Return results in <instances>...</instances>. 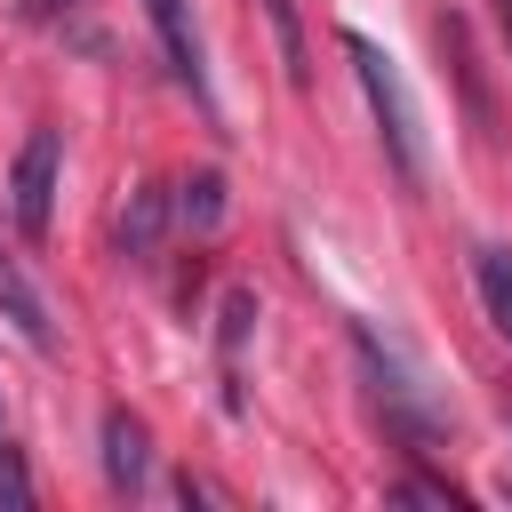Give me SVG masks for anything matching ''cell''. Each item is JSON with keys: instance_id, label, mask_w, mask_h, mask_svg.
<instances>
[{"instance_id": "obj_1", "label": "cell", "mask_w": 512, "mask_h": 512, "mask_svg": "<svg viewBox=\"0 0 512 512\" xmlns=\"http://www.w3.org/2000/svg\"><path fill=\"white\" fill-rule=\"evenodd\" d=\"M352 360H360V376H368V400H376L384 432H400L408 448H440V440H448V408H440V392L416 376V360H408L392 336H376V320L352 328Z\"/></svg>"}, {"instance_id": "obj_2", "label": "cell", "mask_w": 512, "mask_h": 512, "mask_svg": "<svg viewBox=\"0 0 512 512\" xmlns=\"http://www.w3.org/2000/svg\"><path fill=\"white\" fill-rule=\"evenodd\" d=\"M344 56H352V72H360V96H368V112H376V136H384L400 184H424V176H432V160H424V120H416V96H408L400 64H392L368 32H344Z\"/></svg>"}, {"instance_id": "obj_3", "label": "cell", "mask_w": 512, "mask_h": 512, "mask_svg": "<svg viewBox=\"0 0 512 512\" xmlns=\"http://www.w3.org/2000/svg\"><path fill=\"white\" fill-rule=\"evenodd\" d=\"M56 168H64V128H32L16 168H8V216H16L24 240H40L48 216H56Z\"/></svg>"}, {"instance_id": "obj_4", "label": "cell", "mask_w": 512, "mask_h": 512, "mask_svg": "<svg viewBox=\"0 0 512 512\" xmlns=\"http://www.w3.org/2000/svg\"><path fill=\"white\" fill-rule=\"evenodd\" d=\"M144 16H152V32H160V48H168L176 88H192V104L216 120V88H208V48H200V16H192V0H144Z\"/></svg>"}, {"instance_id": "obj_5", "label": "cell", "mask_w": 512, "mask_h": 512, "mask_svg": "<svg viewBox=\"0 0 512 512\" xmlns=\"http://www.w3.org/2000/svg\"><path fill=\"white\" fill-rule=\"evenodd\" d=\"M0 320H8V328H16L32 352H56V320H48V296L32 288V272H24L8 248H0Z\"/></svg>"}, {"instance_id": "obj_6", "label": "cell", "mask_w": 512, "mask_h": 512, "mask_svg": "<svg viewBox=\"0 0 512 512\" xmlns=\"http://www.w3.org/2000/svg\"><path fill=\"white\" fill-rule=\"evenodd\" d=\"M144 472H152V440L128 408H104V480L112 496H144Z\"/></svg>"}, {"instance_id": "obj_7", "label": "cell", "mask_w": 512, "mask_h": 512, "mask_svg": "<svg viewBox=\"0 0 512 512\" xmlns=\"http://www.w3.org/2000/svg\"><path fill=\"white\" fill-rule=\"evenodd\" d=\"M472 288H480V312H488V328L512 344V248L480 240V248H472Z\"/></svg>"}, {"instance_id": "obj_8", "label": "cell", "mask_w": 512, "mask_h": 512, "mask_svg": "<svg viewBox=\"0 0 512 512\" xmlns=\"http://www.w3.org/2000/svg\"><path fill=\"white\" fill-rule=\"evenodd\" d=\"M168 216H176L184 232H216V224H224V176H216V168H192V176L168 192Z\"/></svg>"}, {"instance_id": "obj_9", "label": "cell", "mask_w": 512, "mask_h": 512, "mask_svg": "<svg viewBox=\"0 0 512 512\" xmlns=\"http://www.w3.org/2000/svg\"><path fill=\"white\" fill-rule=\"evenodd\" d=\"M160 224H168V192H136L128 216H120V248L128 256H152L160 248Z\"/></svg>"}, {"instance_id": "obj_10", "label": "cell", "mask_w": 512, "mask_h": 512, "mask_svg": "<svg viewBox=\"0 0 512 512\" xmlns=\"http://www.w3.org/2000/svg\"><path fill=\"white\" fill-rule=\"evenodd\" d=\"M392 504H464V488H448V480H432V472H408V480H392Z\"/></svg>"}, {"instance_id": "obj_11", "label": "cell", "mask_w": 512, "mask_h": 512, "mask_svg": "<svg viewBox=\"0 0 512 512\" xmlns=\"http://www.w3.org/2000/svg\"><path fill=\"white\" fill-rule=\"evenodd\" d=\"M272 8V24H280V56H288V80H312V64H304V32H296V0H264Z\"/></svg>"}, {"instance_id": "obj_12", "label": "cell", "mask_w": 512, "mask_h": 512, "mask_svg": "<svg viewBox=\"0 0 512 512\" xmlns=\"http://www.w3.org/2000/svg\"><path fill=\"white\" fill-rule=\"evenodd\" d=\"M0 504H8V512L32 504V472H24V456H16L8 440H0Z\"/></svg>"}, {"instance_id": "obj_13", "label": "cell", "mask_w": 512, "mask_h": 512, "mask_svg": "<svg viewBox=\"0 0 512 512\" xmlns=\"http://www.w3.org/2000/svg\"><path fill=\"white\" fill-rule=\"evenodd\" d=\"M56 8H64V0H24V16H56Z\"/></svg>"}]
</instances>
